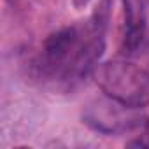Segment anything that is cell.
Instances as JSON below:
<instances>
[{
	"mask_svg": "<svg viewBox=\"0 0 149 149\" xmlns=\"http://www.w3.org/2000/svg\"><path fill=\"white\" fill-rule=\"evenodd\" d=\"M128 146L130 147H149V118L146 119L144 128H142V133L139 135V139L128 142Z\"/></svg>",
	"mask_w": 149,
	"mask_h": 149,
	"instance_id": "cell-5",
	"label": "cell"
},
{
	"mask_svg": "<svg viewBox=\"0 0 149 149\" xmlns=\"http://www.w3.org/2000/svg\"><path fill=\"white\" fill-rule=\"evenodd\" d=\"M125 7V35L123 49L133 54L144 40L147 26V0H123Z\"/></svg>",
	"mask_w": 149,
	"mask_h": 149,
	"instance_id": "cell-4",
	"label": "cell"
},
{
	"mask_svg": "<svg viewBox=\"0 0 149 149\" xmlns=\"http://www.w3.org/2000/svg\"><path fill=\"white\" fill-rule=\"evenodd\" d=\"M90 0H74V6H76L77 9H83L84 6H88Z\"/></svg>",
	"mask_w": 149,
	"mask_h": 149,
	"instance_id": "cell-6",
	"label": "cell"
},
{
	"mask_svg": "<svg viewBox=\"0 0 149 149\" xmlns=\"http://www.w3.org/2000/svg\"><path fill=\"white\" fill-rule=\"evenodd\" d=\"M135 111L137 109L126 107L112 98L95 100L86 105L83 112V121L100 133H121L139 125L140 119Z\"/></svg>",
	"mask_w": 149,
	"mask_h": 149,
	"instance_id": "cell-3",
	"label": "cell"
},
{
	"mask_svg": "<svg viewBox=\"0 0 149 149\" xmlns=\"http://www.w3.org/2000/svg\"><path fill=\"white\" fill-rule=\"evenodd\" d=\"M95 83L107 98L126 107L149 105V72L130 61H107L95 68Z\"/></svg>",
	"mask_w": 149,
	"mask_h": 149,
	"instance_id": "cell-2",
	"label": "cell"
},
{
	"mask_svg": "<svg viewBox=\"0 0 149 149\" xmlns=\"http://www.w3.org/2000/svg\"><path fill=\"white\" fill-rule=\"evenodd\" d=\"M107 9H98L86 30L67 26L51 33L42 49V63L51 76L61 79L79 77L88 72L104 49V28Z\"/></svg>",
	"mask_w": 149,
	"mask_h": 149,
	"instance_id": "cell-1",
	"label": "cell"
}]
</instances>
